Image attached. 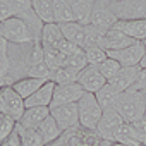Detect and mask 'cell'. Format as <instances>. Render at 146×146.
Listing matches in <instances>:
<instances>
[{"label": "cell", "instance_id": "cell-1", "mask_svg": "<svg viewBox=\"0 0 146 146\" xmlns=\"http://www.w3.org/2000/svg\"><path fill=\"white\" fill-rule=\"evenodd\" d=\"M113 110L120 113L124 122L134 124L146 117V95L134 90H127L119 95Z\"/></svg>", "mask_w": 146, "mask_h": 146}, {"label": "cell", "instance_id": "cell-2", "mask_svg": "<svg viewBox=\"0 0 146 146\" xmlns=\"http://www.w3.org/2000/svg\"><path fill=\"white\" fill-rule=\"evenodd\" d=\"M79 108V125L86 131H96L102 117H103V108L100 107L96 96L93 93H84V96L78 102Z\"/></svg>", "mask_w": 146, "mask_h": 146}, {"label": "cell", "instance_id": "cell-3", "mask_svg": "<svg viewBox=\"0 0 146 146\" xmlns=\"http://www.w3.org/2000/svg\"><path fill=\"white\" fill-rule=\"evenodd\" d=\"M0 35L5 38L7 43H12V45H24V43L36 41L31 28L23 19L14 16L4 23H0Z\"/></svg>", "mask_w": 146, "mask_h": 146}, {"label": "cell", "instance_id": "cell-4", "mask_svg": "<svg viewBox=\"0 0 146 146\" xmlns=\"http://www.w3.org/2000/svg\"><path fill=\"white\" fill-rule=\"evenodd\" d=\"M108 5L119 19H146V0H110Z\"/></svg>", "mask_w": 146, "mask_h": 146}, {"label": "cell", "instance_id": "cell-5", "mask_svg": "<svg viewBox=\"0 0 146 146\" xmlns=\"http://www.w3.org/2000/svg\"><path fill=\"white\" fill-rule=\"evenodd\" d=\"M50 115L55 119L62 132H69L79 125V108L78 103H69V105H60L55 108H50Z\"/></svg>", "mask_w": 146, "mask_h": 146}, {"label": "cell", "instance_id": "cell-6", "mask_svg": "<svg viewBox=\"0 0 146 146\" xmlns=\"http://www.w3.org/2000/svg\"><path fill=\"white\" fill-rule=\"evenodd\" d=\"M84 93L86 91H84V88L79 83L57 84L50 108H55V107H60V105H69V103H78L84 96Z\"/></svg>", "mask_w": 146, "mask_h": 146}, {"label": "cell", "instance_id": "cell-7", "mask_svg": "<svg viewBox=\"0 0 146 146\" xmlns=\"http://www.w3.org/2000/svg\"><path fill=\"white\" fill-rule=\"evenodd\" d=\"M107 55L113 60H117L122 67H131V65H139L143 57L146 55V46L143 41H137L131 46H125L122 50H113L107 52Z\"/></svg>", "mask_w": 146, "mask_h": 146}, {"label": "cell", "instance_id": "cell-8", "mask_svg": "<svg viewBox=\"0 0 146 146\" xmlns=\"http://www.w3.org/2000/svg\"><path fill=\"white\" fill-rule=\"evenodd\" d=\"M119 21V17L115 16V12L112 11V7L107 2H95L93 4V12H91V19L90 24L100 31H108L115 26V23Z\"/></svg>", "mask_w": 146, "mask_h": 146}, {"label": "cell", "instance_id": "cell-9", "mask_svg": "<svg viewBox=\"0 0 146 146\" xmlns=\"http://www.w3.org/2000/svg\"><path fill=\"white\" fill-rule=\"evenodd\" d=\"M124 124V119L120 117L119 112L115 110H103V117L95 131V134L107 143H113V136L117 132V129Z\"/></svg>", "mask_w": 146, "mask_h": 146}, {"label": "cell", "instance_id": "cell-10", "mask_svg": "<svg viewBox=\"0 0 146 146\" xmlns=\"http://www.w3.org/2000/svg\"><path fill=\"white\" fill-rule=\"evenodd\" d=\"M78 83L84 88L86 93H93L96 95L108 81L102 76V72L98 70V67L95 65H86L81 72H79V78H78Z\"/></svg>", "mask_w": 146, "mask_h": 146}, {"label": "cell", "instance_id": "cell-11", "mask_svg": "<svg viewBox=\"0 0 146 146\" xmlns=\"http://www.w3.org/2000/svg\"><path fill=\"white\" fill-rule=\"evenodd\" d=\"M2 91V98H4V108H5V115L12 117L14 120H19L26 110V103L24 98L19 96L16 93V90L12 86H5L0 90Z\"/></svg>", "mask_w": 146, "mask_h": 146}, {"label": "cell", "instance_id": "cell-12", "mask_svg": "<svg viewBox=\"0 0 146 146\" xmlns=\"http://www.w3.org/2000/svg\"><path fill=\"white\" fill-rule=\"evenodd\" d=\"M134 43H137V41L132 40V38H129V36L124 35L122 31L112 28V29H108V31L103 33L102 41H100V46H102L103 50H107V52H113V50H122V48H125V46H131V45H134Z\"/></svg>", "mask_w": 146, "mask_h": 146}, {"label": "cell", "instance_id": "cell-13", "mask_svg": "<svg viewBox=\"0 0 146 146\" xmlns=\"http://www.w3.org/2000/svg\"><path fill=\"white\" fill-rule=\"evenodd\" d=\"M139 70H141L139 65L122 67V69L119 70V74H117L113 79L108 81V84H110L112 88H115L119 93H124V91H127V90H131V88L134 86V83H136V79H137V74H139Z\"/></svg>", "mask_w": 146, "mask_h": 146}, {"label": "cell", "instance_id": "cell-14", "mask_svg": "<svg viewBox=\"0 0 146 146\" xmlns=\"http://www.w3.org/2000/svg\"><path fill=\"white\" fill-rule=\"evenodd\" d=\"M113 28L122 31L124 35H127L129 38H132L136 41L146 40V19H129V21L119 19Z\"/></svg>", "mask_w": 146, "mask_h": 146}, {"label": "cell", "instance_id": "cell-15", "mask_svg": "<svg viewBox=\"0 0 146 146\" xmlns=\"http://www.w3.org/2000/svg\"><path fill=\"white\" fill-rule=\"evenodd\" d=\"M48 115H50V107H31L24 110L23 117L17 120V125L24 129H38L40 124Z\"/></svg>", "mask_w": 146, "mask_h": 146}, {"label": "cell", "instance_id": "cell-16", "mask_svg": "<svg viewBox=\"0 0 146 146\" xmlns=\"http://www.w3.org/2000/svg\"><path fill=\"white\" fill-rule=\"evenodd\" d=\"M55 86H57V83H53L52 79L46 81L33 96H29L28 100H24L26 108H31V107H50L52 105V100H53Z\"/></svg>", "mask_w": 146, "mask_h": 146}, {"label": "cell", "instance_id": "cell-17", "mask_svg": "<svg viewBox=\"0 0 146 146\" xmlns=\"http://www.w3.org/2000/svg\"><path fill=\"white\" fill-rule=\"evenodd\" d=\"M60 29H62V35H64V40L67 41H72L79 45L83 50H84V41H86V26L72 21V23H64V24H58Z\"/></svg>", "mask_w": 146, "mask_h": 146}, {"label": "cell", "instance_id": "cell-18", "mask_svg": "<svg viewBox=\"0 0 146 146\" xmlns=\"http://www.w3.org/2000/svg\"><path fill=\"white\" fill-rule=\"evenodd\" d=\"M46 81H50V79H38V78H23V79H19V81H16L14 84H12V88L16 90V93L19 95V96H23L24 100H28L29 96H33Z\"/></svg>", "mask_w": 146, "mask_h": 146}, {"label": "cell", "instance_id": "cell-19", "mask_svg": "<svg viewBox=\"0 0 146 146\" xmlns=\"http://www.w3.org/2000/svg\"><path fill=\"white\" fill-rule=\"evenodd\" d=\"M69 4H70L72 12H74L76 23H79L83 26H88L90 19H91L93 4L95 2H91V0H69Z\"/></svg>", "mask_w": 146, "mask_h": 146}, {"label": "cell", "instance_id": "cell-20", "mask_svg": "<svg viewBox=\"0 0 146 146\" xmlns=\"http://www.w3.org/2000/svg\"><path fill=\"white\" fill-rule=\"evenodd\" d=\"M62 40H64V35L57 23H48L43 26V33H41L43 48H57Z\"/></svg>", "mask_w": 146, "mask_h": 146}, {"label": "cell", "instance_id": "cell-21", "mask_svg": "<svg viewBox=\"0 0 146 146\" xmlns=\"http://www.w3.org/2000/svg\"><path fill=\"white\" fill-rule=\"evenodd\" d=\"M113 143H120L124 146H143L141 141H139V136H137V132L134 129V125L127 124V122H124L117 129V132L113 136Z\"/></svg>", "mask_w": 146, "mask_h": 146}, {"label": "cell", "instance_id": "cell-22", "mask_svg": "<svg viewBox=\"0 0 146 146\" xmlns=\"http://www.w3.org/2000/svg\"><path fill=\"white\" fill-rule=\"evenodd\" d=\"M119 95H120V93L107 83V84H105V86L95 95V96H96V100H98V103H100V107H102L103 110H113Z\"/></svg>", "mask_w": 146, "mask_h": 146}, {"label": "cell", "instance_id": "cell-23", "mask_svg": "<svg viewBox=\"0 0 146 146\" xmlns=\"http://www.w3.org/2000/svg\"><path fill=\"white\" fill-rule=\"evenodd\" d=\"M38 131H40V134L43 136V139H45L46 144L57 141V139L60 137V134H62V129L58 127V124L55 122V119H53L52 115H48V117L40 124Z\"/></svg>", "mask_w": 146, "mask_h": 146}, {"label": "cell", "instance_id": "cell-24", "mask_svg": "<svg viewBox=\"0 0 146 146\" xmlns=\"http://www.w3.org/2000/svg\"><path fill=\"white\" fill-rule=\"evenodd\" d=\"M53 16H55V23L57 24L76 21L69 0H53Z\"/></svg>", "mask_w": 146, "mask_h": 146}, {"label": "cell", "instance_id": "cell-25", "mask_svg": "<svg viewBox=\"0 0 146 146\" xmlns=\"http://www.w3.org/2000/svg\"><path fill=\"white\" fill-rule=\"evenodd\" d=\"M33 2V9L36 12V16L45 23H55V16H53V0H31Z\"/></svg>", "mask_w": 146, "mask_h": 146}, {"label": "cell", "instance_id": "cell-26", "mask_svg": "<svg viewBox=\"0 0 146 146\" xmlns=\"http://www.w3.org/2000/svg\"><path fill=\"white\" fill-rule=\"evenodd\" d=\"M43 58H45L46 67L50 69V74H52L53 70L64 67V58H65V55H64L58 48H43Z\"/></svg>", "mask_w": 146, "mask_h": 146}, {"label": "cell", "instance_id": "cell-27", "mask_svg": "<svg viewBox=\"0 0 146 146\" xmlns=\"http://www.w3.org/2000/svg\"><path fill=\"white\" fill-rule=\"evenodd\" d=\"M17 131H19V136H21L23 146H45L46 144L38 129H24V127L17 125Z\"/></svg>", "mask_w": 146, "mask_h": 146}, {"label": "cell", "instance_id": "cell-28", "mask_svg": "<svg viewBox=\"0 0 146 146\" xmlns=\"http://www.w3.org/2000/svg\"><path fill=\"white\" fill-rule=\"evenodd\" d=\"M79 78V72L78 70H72L67 67H60L57 70H53L50 74V79L57 84H70V83H78Z\"/></svg>", "mask_w": 146, "mask_h": 146}, {"label": "cell", "instance_id": "cell-29", "mask_svg": "<svg viewBox=\"0 0 146 146\" xmlns=\"http://www.w3.org/2000/svg\"><path fill=\"white\" fill-rule=\"evenodd\" d=\"M84 55H86L88 65H95V67H98L102 62H105V60L108 58L107 50H103L102 46H90V48H84Z\"/></svg>", "mask_w": 146, "mask_h": 146}, {"label": "cell", "instance_id": "cell-30", "mask_svg": "<svg viewBox=\"0 0 146 146\" xmlns=\"http://www.w3.org/2000/svg\"><path fill=\"white\" fill-rule=\"evenodd\" d=\"M122 69V65L117 62V60H113V58H107L105 62H102L100 65H98V70L102 72V76L107 79V81H110V79H113L117 74H119V70Z\"/></svg>", "mask_w": 146, "mask_h": 146}, {"label": "cell", "instance_id": "cell-31", "mask_svg": "<svg viewBox=\"0 0 146 146\" xmlns=\"http://www.w3.org/2000/svg\"><path fill=\"white\" fill-rule=\"evenodd\" d=\"M86 65H88V60H86L84 52H81L78 55H67L64 58V67L72 69V70H78V72H81Z\"/></svg>", "mask_w": 146, "mask_h": 146}, {"label": "cell", "instance_id": "cell-32", "mask_svg": "<svg viewBox=\"0 0 146 146\" xmlns=\"http://www.w3.org/2000/svg\"><path fill=\"white\" fill-rule=\"evenodd\" d=\"M17 127V120H14L9 115H2L0 117V143L4 139H7Z\"/></svg>", "mask_w": 146, "mask_h": 146}, {"label": "cell", "instance_id": "cell-33", "mask_svg": "<svg viewBox=\"0 0 146 146\" xmlns=\"http://www.w3.org/2000/svg\"><path fill=\"white\" fill-rule=\"evenodd\" d=\"M65 57L67 55H78V53H81V52H84L79 45H76V43H72V41H67V40H62L60 41V45L57 46Z\"/></svg>", "mask_w": 146, "mask_h": 146}, {"label": "cell", "instance_id": "cell-34", "mask_svg": "<svg viewBox=\"0 0 146 146\" xmlns=\"http://www.w3.org/2000/svg\"><path fill=\"white\" fill-rule=\"evenodd\" d=\"M134 91H139V93H144L146 95V69H141L139 74H137V79L134 83V86L131 88Z\"/></svg>", "mask_w": 146, "mask_h": 146}, {"label": "cell", "instance_id": "cell-35", "mask_svg": "<svg viewBox=\"0 0 146 146\" xmlns=\"http://www.w3.org/2000/svg\"><path fill=\"white\" fill-rule=\"evenodd\" d=\"M132 125H134V129H136V132H137V136H139L141 144L146 146V117H143L141 120L134 122Z\"/></svg>", "mask_w": 146, "mask_h": 146}, {"label": "cell", "instance_id": "cell-36", "mask_svg": "<svg viewBox=\"0 0 146 146\" xmlns=\"http://www.w3.org/2000/svg\"><path fill=\"white\" fill-rule=\"evenodd\" d=\"M12 7L9 0H0V23L7 21L9 17H12Z\"/></svg>", "mask_w": 146, "mask_h": 146}, {"label": "cell", "instance_id": "cell-37", "mask_svg": "<svg viewBox=\"0 0 146 146\" xmlns=\"http://www.w3.org/2000/svg\"><path fill=\"white\" fill-rule=\"evenodd\" d=\"M0 146H23V141H21V136H19L17 127H16V131L7 139H4L2 143H0Z\"/></svg>", "mask_w": 146, "mask_h": 146}, {"label": "cell", "instance_id": "cell-38", "mask_svg": "<svg viewBox=\"0 0 146 146\" xmlns=\"http://www.w3.org/2000/svg\"><path fill=\"white\" fill-rule=\"evenodd\" d=\"M7 50H9V43L0 35V57H7Z\"/></svg>", "mask_w": 146, "mask_h": 146}, {"label": "cell", "instance_id": "cell-39", "mask_svg": "<svg viewBox=\"0 0 146 146\" xmlns=\"http://www.w3.org/2000/svg\"><path fill=\"white\" fill-rule=\"evenodd\" d=\"M139 67H141V69H146V55L143 57V60H141V64H139Z\"/></svg>", "mask_w": 146, "mask_h": 146}, {"label": "cell", "instance_id": "cell-40", "mask_svg": "<svg viewBox=\"0 0 146 146\" xmlns=\"http://www.w3.org/2000/svg\"><path fill=\"white\" fill-rule=\"evenodd\" d=\"M108 146H124V144H120V143H110Z\"/></svg>", "mask_w": 146, "mask_h": 146}, {"label": "cell", "instance_id": "cell-41", "mask_svg": "<svg viewBox=\"0 0 146 146\" xmlns=\"http://www.w3.org/2000/svg\"><path fill=\"white\" fill-rule=\"evenodd\" d=\"M91 2H107V4H108L110 0H91Z\"/></svg>", "mask_w": 146, "mask_h": 146}, {"label": "cell", "instance_id": "cell-42", "mask_svg": "<svg viewBox=\"0 0 146 146\" xmlns=\"http://www.w3.org/2000/svg\"><path fill=\"white\" fill-rule=\"evenodd\" d=\"M108 144H110V143H107V141H102V144H100V146H108Z\"/></svg>", "mask_w": 146, "mask_h": 146}, {"label": "cell", "instance_id": "cell-43", "mask_svg": "<svg viewBox=\"0 0 146 146\" xmlns=\"http://www.w3.org/2000/svg\"><path fill=\"white\" fill-rule=\"evenodd\" d=\"M143 43H144V46H146V40H144V41H143Z\"/></svg>", "mask_w": 146, "mask_h": 146}, {"label": "cell", "instance_id": "cell-44", "mask_svg": "<svg viewBox=\"0 0 146 146\" xmlns=\"http://www.w3.org/2000/svg\"><path fill=\"white\" fill-rule=\"evenodd\" d=\"M2 115H4V113H0V117H2Z\"/></svg>", "mask_w": 146, "mask_h": 146}]
</instances>
